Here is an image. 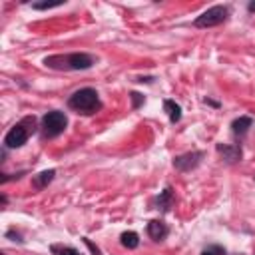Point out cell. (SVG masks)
I'll use <instances>...</instances> for the list:
<instances>
[{
	"mask_svg": "<svg viewBox=\"0 0 255 255\" xmlns=\"http://www.w3.org/2000/svg\"><path fill=\"white\" fill-rule=\"evenodd\" d=\"M96 64V58L86 52H72V54H54L44 58V66L52 70H66V72H80L90 70Z\"/></svg>",
	"mask_w": 255,
	"mask_h": 255,
	"instance_id": "1",
	"label": "cell"
},
{
	"mask_svg": "<svg viewBox=\"0 0 255 255\" xmlns=\"http://www.w3.org/2000/svg\"><path fill=\"white\" fill-rule=\"evenodd\" d=\"M68 108L84 114V116H92L96 112L102 110V102H100V94L94 88H80L76 90L70 98H68Z\"/></svg>",
	"mask_w": 255,
	"mask_h": 255,
	"instance_id": "2",
	"label": "cell"
},
{
	"mask_svg": "<svg viewBox=\"0 0 255 255\" xmlns=\"http://www.w3.org/2000/svg\"><path fill=\"white\" fill-rule=\"evenodd\" d=\"M34 131H36V118L34 116H28V118L20 120L18 124H14L6 131V135H4V147L6 149H18V147H22Z\"/></svg>",
	"mask_w": 255,
	"mask_h": 255,
	"instance_id": "3",
	"label": "cell"
},
{
	"mask_svg": "<svg viewBox=\"0 0 255 255\" xmlns=\"http://www.w3.org/2000/svg\"><path fill=\"white\" fill-rule=\"evenodd\" d=\"M66 128H68V118H66L64 112L52 110V112H48V114L42 116L40 129H42V137H44V139H54V137H58L60 133H64Z\"/></svg>",
	"mask_w": 255,
	"mask_h": 255,
	"instance_id": "4",
	"label": "cell"
},
{
	"mask_svg": "<svg viewBox=\"0 0 255 255\" xmlns=\"http://www.w3.org/2000/svg\"><path fill=\"white\" fill-rule=\"evenodd\" d=\"M229 16V6H223V4H215L211 8H207L205 12H201L195 20H193V26L195 28H213V26H219L227 20Z\"/></svg>",
	"mask_w": 255,
	"mask_h": 255,
	"instance_id": "5",
	"label": "cell"
},
{
	"mask_svg": "<svg viewBox=\"0 0 255 255\" xmlns=\"http://www.w3.org/2000/svg\"><path fill=\"white\" fill-rule=\"evenodd\" d=\"M203 151H199V149H193V151H185V153H181V155H175L173 157V167L177 169V171H191V169H195L199 163H201V159H203Z\"/></svg>",
	"mask_w": 255,
	"mask_h": 255,
	"instance_id": "6",
	"label": "cell"
},
{
	"mask_svg": "<svg viewBox=\"0 0 255 255\" xmlns=\"http://www.w3.org/2000/svg\"><path fill=\"white\" fill-rule=\"evenodd\" d=\"M215 149H217V153L223 155V159L227 163H237L243 157V151H241V145L239 143H233V145H229V143H217Z\"/></svg>",
	"mask_w": 255,
	"mask_h": 255,
	"instance_id": "7",
	"label": "cell"
},
{
	"mask_svg": "<svg viewBox=\"0 0 255 255\" xmlns=\"http://www.w3.org/2000/svg\"><path fill=\"white\" fill-rule=\"evenodd\" d=\"M167 233H169V229H167V225H165L161 219H151V221L147 223V235H149L153 241L165 239Z\"/></svg>",
	"mask_w": 255,
	"mask_h": 255,
	"instance_id": "8",
	"label": "cell"
},
{
	"mask_svg": "<svg viewBox=\"0 0 255 255\" xmlns=\"http://www.w3.org/2000/svg\"><path fill=\"white\" fill-rule=\"evenodd\" d=\"M251 126H253V118H251V116H239V118H235V120L231 122V131H233V135L243 137V135L249 131Z\"/></svg>",
	"mask_w": 255,
	"mask_h": 255,
	"instance_id": "9",
	"label": "cell"
},
{
	"mask_svg": "<svg viewBox=\"0 0 255 255\" xmlns=\"http://www.w3.org/2000/svg\"><path fill=\"white\" fill-rule=\"evenodd\" d=\"M54 177H56V169H44V171H40L32 177V185L36 189H44L48 183H52Z\"/></svg>",
	"mask_w": 255,
	"mask_h": 255,
	"instance_id": "10",
	"label": "cell"
},
{
	"mask_svg": "<svg viewBox=\"0 0 255 255\" xmlns=\"http://www.w3.org/2000/svg\"><path fill=\"white\" fill-rule=\"evenodd\" d=\"M163 112L167 114V118H169L171 124H177L181 120V106L175 104L173 100H165L163 102Z\"/></svg>",
	"mask_w": 255,
	"mask_h": 255,
	"instance_id": "11",
	"label": "cell"
},
{
	"mask_svg": "<svg viewBox=\"0 0 255 255\" xmlns=\"http://www.w3.org/2000/svg\"><path fill=\"white\" fill-rule=\"evenodd\" d=\"M120 245L126 249H135L139 245V235L135 231H124L120 235Z\"/></svg>",
	"mask_w": 255,
	"mask_h": 255,
	"instance_id": "12",
	"label": "cell"
},
{
	"mask_svg": "<svg viewBox=\"0 0 255 255\" xmlns=\"http://www.w3.org/2000/svg\"><path fill=\"white\" fill-rule=\"evenodd\" d=\"M171 201H173V193H171V187H165L159 195H157V199H155V205H157V209H161V211H167L169 207H171Z\"/></svg>",
	"mask_w": 255,
	"mask_h": 255,
	"instance_id": "13",
	"label": "cell"
},
{
	"mask_svg": "<svg viewBox=\"0 0 255 255\" xmlns=\"http://www.w3.org/2000/svg\"><path fill=\"white\" fill-rule=\"evenodd\" d=\"M50 251L54 255H82L78 249H74L70 245H50Z\"/></svg>",
	"mask_w": 255,
	"mask_h": 255,
	"instance_id": "14",
	"label": "cell"
},
{
	"mask_svg": "<svg viewBox=\"0 0 255 255\" xmlns=\"http://www.w3.org/2000/svg\"><path fill=\"white\" fill-rule=\"evenodd\" d=\"M64 2H34L32 4V8L34 10H50V8H58V6H62Z\"/></svg>",
	"mask_w": 255,
	"mask_h": 255,
	"instance_id": "15",
	"label": "cell"
},
{
	"mask_svg": "<svg viewBox=\"0 0 255 255\" xmlns=\"http://www.w3.org/2000/svg\"><path fill=\"white\" fill-rule=\"evenodd\" d=\"M199 255H225V249L219 247V245H209V247H205Z\"/></svg>",
	"mask_w": 255,
	"mask_h": 255,
	"instance_id": "16",
	"label": "cell"
},
{
	"mask_svg": "<svg viewBox=\"0 0 255 255\" xmlns=\"http://www.w3.org/2000/svg\"><path fill=\"white\" fill-rule=\"evenodd\" d=\"M129 98H131V108H133V110H137V108L143 104V96L137 94V92H129Z\"/></svg>",
	"mask_w": 255,
	"mask_h": 255,
	"instance_id": "17",
	"label": "cell"
},
{
	"mask_svg": "<svg viewBox=\"0 0 255 255\" xmlns=\"http://www.w3.org/2000/svg\"><path fill=\"white\" fill-rule=\"evenodd\" d=\"M82 241H84V245H86V247H88V249H90L94 255H104V253L100 251V247H98V245H94V243H92L88 237H82Z\"/></svg>",
	"mask_w": 255,
	"mask_h": 255,
	"instance_id": "18",
	"label": "cell"
},
{
	"mask_svg": "<svg viewBox=\"0 0 255 255\" xmlns=\"http://www.w3.org/2000/svg\"><path fill=\"white\" fill-rule=\"evenodd\" d=\"M205 104H209V106H213V108H217V106H219L217 102H213V100H209V98H205Z\"/></svg>",
	"mask_w": 255,
	"mask_h": 255,
	"instance_id": "19",
	"label": "cell"
},
{
	"mask_svg": "<svg viewBox=\"0 0 255 255\" xmlns=\"http://www.w3.org/2000/svg\"><path fill=\"white\" fill-rule=\"evenodd\" d=\"M247 10H249V12H255V2H249V4H247Z\"/></svg>",
	"mask_w": 255,
	"mask_h": 255,
	"instance_id": "20",
	"label": "cell"
},
{
	"mask_svg": "<svg viewBox=\"0 0 255 255\" xmlns=\"http://www.w3.org/2000/svg\"><path fill=\"white\" fill-rule=\"evenodd\" d=\"M0 201H2V205H6L8 203V197L6 195H0Z\"/></svg>",
	"mask_w": 255,
	"mask_h": 255,
	"instance_id": "21",
	"label": "cell"
}]
</instances>
